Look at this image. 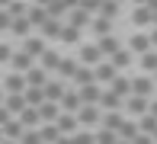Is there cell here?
Wrapping results in <instances>:
<instances>
[{
  "instance_id": "obj_32",
  "label": "cell",
  "mask_w": 157,
  "mask_h": 144,
  "mask_svg": "<svg viewBox=\"0 0 157 144\" xmlns=\"http://www.w3.org/2000/svg\"><path fill=\"white\" fill-rule=\"evenodd\" d=\"M138 70H141V74H147V77H154V74H157V51L141 55V58H138Z\"/></svg>"
},
{
  "instance_id": "obj_23",
  "label": "cell",
  "mask_w": 157,
  "mask_h": 144,
  "mask_svg": "<svg viewBox=\"0 0 157 144\" xmlns=\"http://www.w3.org/2000/svg\"><path fill=\"white\" fill-rule=\"evenodd\" d=\"M61 32H64V23H61V19H48V23L39 29V35H42L45 42H58Z\"/></svg>"
},
{
  "instance_id": "obj_34",
  "label": "cell",
  "mask_w": 157,
  "mask_h": 144,
  "mask_svg": "<svg viewBox=\"0 0 157 144\" xmlns=\"http://www.w3.org/2000/svg\"><path fill=\"white\" fill-rule=\"evenodd\" d=\"M45 6V13H48V19H67V13H71V3H42Z\"/></svg>"
},
{
  "instance_id": "obj_22",
  "label": "cell",
  "mask_w": 157,
  "mask_h": 144,
  "mask_svg": "<svg viewBox=\"0 0 157 144\" xmlns=\"http://www.w3.org/2000/svg\"><path fill=\"white\" fill-rule=\"evenodd\" d=\"M26 19H29L32 29L39 32V29L48 23V13H45V6H42V3H29V13H26Z\"/></svg>"
},
{
  "instance_id": "obj_44",
  "label": "cell",
  "mask_w": 157,
  "mask_h": 144,
  "mask_svg": "<svg viewBox=\"0 0 157 144\" xmlns=\"http://www.w3.org/2000/svg\"><path fill=\"white\" fill-rule=\"evenodd\" d=\"M19 144H45V141H42L39 128H35V131H26V135H23V141H19Z\"/></svg>"
},
{
  "instance_id": "obj_19",
  "label": "cell",
  "mask_w": 157,
  "mask_h": 144,
  "mask_svg": "<svg viewBox=\"0 0 157 144\" xmlns=\"http://www.w3.org/2000/svg\"><path fill=\"white\" fill-rule=\"evenodd\" d=\"M90 32H93V42H99V39H106V35H116V26H112L109 19L96 16L93 23H90Z\"/></svg>"
},
{
  "instance_id": "obj_48",
  "label": "cell",
  "mask_w": 157,
  "mask_h": 144,
  "mask_svg": "<svg viewBox=\"0 0 157 144\" xmlns=\"http://www.w3.org/2000/svg\"><path fill=\"white\" fill-rule=\"evenodd\" d=\"M151 48L157 51V29H151Z\"/></svg>"
},
{
  "instance_id": "obj_4",
  "label": "cell",
  "mask_w": 157,
  "mask_h": 144,
  "mask_svg": "<svg viewBox=\"0 0 157 144\" xmlns=\"http://www.w3.org/2000/svg\"><path fill=\"white\" fill-rule=\"evenodd\" d=\"M77 61H80L83 67H99V64H103L106 58L99 55V48H96V42H83V45L77 48Z\"/></svg>"
},
{
  "instance_id": "obj_24",
  "label": "cell",
  "mask_w": 157,
  "mask_h": 144,
  "mask_svg": "<svg viewBox=\"0 0 157 144\" xmlns=\"http://www.w3.org/2000/svg\"><path fill=\"white\" fill-rule=\"evenodd\" d=\"M93 83H96V70H93V67H83V64H80V67H77V74H74V83H71V86L83 90V86H93Z\"/></svg>"
},
{
  "instance_id": "obj_20",
  "label": "cell",
  "mask_w": 157,
  "mask_h": 144,
  "mask_svg": "<svg viewBox=\"0 0 157 144\" xmlns=\"http://www.w3.org/2000/svg\"><path fill=\"white\" fill-rule=\"evenodd\" d=\"M96 48H99V55L109 61V58L116 55L119 48H122V39H119V35H106V39H99V42H96Z\"/></svg>"
},
{
  "instance_id": "obj_41",
  "label": "cell",
  "mask_w": 157,
  "mask_h": 144,
  "mask_svg": "<svg viewBox=\"0 0 157 144\" xmlns=\"http://www.w3.org/2000/svg\"><path fill=\"white\" fill-rule=\"evenodd\" d=\"M96 144H119V135L109 128H96Z\"/></svg>"
},
{
  "instance_id": "obj_27",
  "label": "cell",
  "mask_w": 157,
  "mask_h": 144,
  "mask_svg": "<svg viewBox=\"0 0 157 144\" xmlns=\"http://www.w3.org/2000/svg\"><path fill=\"white\" fill-rule=\"evenodd\" d=\"M3 109L13 115V119H19V115H23V109H26V96L23 93H13V96H6L3 99Z\"/></svg>"
},
{
  "instance_id": "obj_18",
  "label": "cell",
  "mask_w": 157,
  "mask_h": 144,
  "mask_svg": "<svg viewBox=\"0 0 157 144\" xmlns=\"http://www.w3.org/2000/svg\"><path fill=\"white\" fill-rule=\"evenodd\" d=\"M106 90H109V93H116L119 99H128V96H132V77H125V74H119L116 80H112L109 86H106Z\"/></svg>"
},
{
  "instance_id": "obj_42",
  "label": "cell",
  "mask_w": 157,
  "mask_h": 144,
  "mask_svg": "<svg viewBox=\"0 0 157 144\" xmlns=\"http://www.w3.org/2000/svg\"><path fill=\"white\" fill-rule=\"evenodd\" d=\"M74 144H96V131H87V128H80V131L71 138Z\"/></svg>"
},
{
  "instance_id": "obj_39",
  "label": "cell",
  "mask_w": 157,
  "mask_h": 144,
  "mask_svg": "<svg viewBox=\"0 0 157 144\" xmlns=\"http://www.w3.org/2000/svg\"><path fill=\"white\" fill-rule=\"evenodd\" d=\"M39 135H42V141H45V144H58V141L64 138V135L58 131V125H42Z\"/></svg>"
},
{
  "instance_id": "obj_38",
  "label": "cell",
  "mask_w": 157,
  "mask_h": 144,
  "mask_svg": "<svg viewBox=\"0 0 157 144\" xmlns=\"http://www.w3.org/2000/svg\"><path fill=\"white\" fill-rule=\"evenodd\" d=\"M138 135H141L138 119H125V125H122V131H119V138H122V141H135Z\"/></svg>"
},
{
  "instance_id": "obj_16",
  "label": "cell",
  "mask_w": 157,
  "mask_h": 144,
  "mask_svg": "<svg viewBox=\"0 0 157 144\" xmlns=\"http://www.w3.org/2000/svg\"><path fill=\"white\" fill-rule=\"evenodd\" d=\"M77 67H80V61H77V58H61V64H58V70H55V77H61V80L74 83Z\"/></svg>"
},
{
  "instance_id": "obj_1",
  "label": "cell",
  "mask_w": 157,
  "mask_h": 144,
  "mask_svg": "<svg viewBox=\"0 0 157 144\" xmlns=\"http://www.w3.org/2000/svg\"><path fill=\"white\" fill-rule=\"evenodd\" d=\"M93 19H96V16H90L80 3H71V13H67V19H64V26H71V29H77V32H83V29H90V23H93Z\"/></svg>"
},
{
  "instance_id": "obj_25",
  "label": "cell",
  "mask_w": 157,
  "mask_h": 144,
  "mask_svg": "<svg viewBox=\"0 0 157 144\" xmlns=\"http://www.w3.org/2000/svg\"><path fill=\"white\" fill-rule=\"evenodd\" d=\"M3 93L13 96V93H26V77L23 74H6L3 77Z\"/></svg>"
},
{
  "instance_id": "obj_54",
  "label": "cell",
  "mask_w": 157,
  "mask_h": 144,
  "mask_svg": "<svg viewBox=\"0 0 157 144\" xmlns=\"http://www.w3.org/2000/svg\"><path fill=\"white\" fill-rule=\"evenodd\" d=\"M3 144H16V141H3Z\"/></svg>"
},
{
  "instance_id": "obj_15",
  "label": "cell",
  "mask_w": 157,
  "mask_h": 144,
  "mask_svg": "<svg viewBox=\"0 0 157 144\" xmlns=\"http://www.w3.org/2000/svg\"><path fill=\"white\" fill-rule=\"evenodd\" d=\"M58 125V131L64 135V138H74L77 131H80V122H77V115H67V112H61V119L55 122Z\"/></svg>"
},
{
  "instance_id": "obj_13",
  "label": "cell",
  "mask_w": 157,
  "mask_h": 144,
  "mask_svg": "<svg viewBox=\"0 0 157 144\" xmlns=\"http://www.w3.org/2000/svg\"><path fill=\"white\" fill-rule=\"evenodd\" d=\"M99 109H103V115H109V112H122V109H125V99H119L116 93L103 90V96H99Z\"/></svg>"
},
{
  "instance_id": "obj_50",
  "label": "cell",
  "mask_w": 157,
  "mask_h": 144,
  "mask_svg": "<svg viewBox=\"0 0 157 144\" xmlns=\"http://www.w3.org/2000/svg\"><path fill=\"white\" fill-rule=\"evenodd\" d=\"M3 99H6V93H3V86H0V106H3Z\"/></svg>"
},
{
  "instance_id": "obj_36",
  "label": "cell",
  "mask_w": 157,
  "mask_h": 144,
  "mask_svg": "<svg viewBox=\"0 0 157 144\" xmlns=\"http://www.w3.org/2000/svg\"><path fill=\"white\" fill-rule=\"evenodd\" d=\"M23 96H26V106H29V109H42V106L48 103V99H45V90H26Z\"/></svg>"
},
{
  "instance_id": "obj_3",
  "label": "cell",
  "mask_w": 157,
  "mask_h": 144,
  "mask_svg": "<svg viewBox=\"0 0 157 144\" xmlns=\"http://www.w3.org/2000/svg\"><path fill=\"white\" fill-rule=\"evenodd\" d=\"M77 122H80V128H87V131H96V128H103V109H99V106H83V109L77 112Z\"/></svg>"
},
{
  "instance_id": "obj_21",
  "label": "cell",
  "mask_w": 157,
  "mask_h": 144,
  "mask_svg": "<svg viewBox=\"0 0 157 144\" xmlns=\"http://www.w3.org/2000/svg\"><path fill=\"white\" fill-rule=\"evenodd\" d=\"M10 35H13V39H32V35H35V29H32V23H29V19H13V26H10Z\"/></svg>"
},
{
  "instance_id": "obj_9",
  "label": "cell",
  "mask_w": 157,
  "mask_h": 144,
  "mask_svg": "<svg viewBox=\"0 0 157 144\" xmlns=\"http://www.w3.org/2000/svg\"><path fill=\"white\" fill-rule=\"evenodd\" d=\"M35 64H39V61H32L23 48H16V55H13V61H10V74H23V77H26Z\"/></svg>"
},
{
  "instance_id": "obj_26",
  "label": "cell",
  "mask_w": 157,
  "mask_h": 144,
  "mask_svg": "<svg viewBox=\"0 0 157 144\" xmlns=\"http://www.w3.org/2000/svg\"><path fill=\"white\" fill-rule=\"evenodd\" d=\"M0 131H3V141H23V135H26V128H23V122L19 119H13V122H6L3 128H0Z\"/></svg>"
},
{
  "instance_id": "obj_45",
  "label": "cell",
  "mask_w": 157,
  "mask_h": 144,
  "mask_svg": "<svg viewBox=\"0 0 157 144\" xmlns=\"http://www.w3.org/2000/svg\"><path fill=\"white\" fill-rule=\"evenodd\" d=\"M10 26H13V16L0 6V32H10Z\"/></svg>"
},
{
  "instance_id": "obj_31",
  "label": "cell",
  "mask_w": 157,
  "mask_h": 144,
  "mask_svg": "<svg viewBox=\"0 0 157 144\" xmlns=\"http://www.w3.org/2000/svg\"><path fill=\"white\" fill-rule=\"evenodd\" d=\"M83 99V106H99V96H103V86L93 83V86H83V90H77Z\"/></svg>"
},
{
  "instance_id": "obj_47",
  "label": "cell",
  "mask_w": 157,
  "mask_h": 144,
  "mask_svg": "<svg viewBox=\"0 0 157 144\" xmlns=\"http://www.w3.org/2000/svg\"><path fill=\"white\" fill-rule=\"evenodd\" d=\"M132 144H154V138H147V135H138V138H135Z\"/></svg>"
},
{
  "instance_id": "obj_29",
  "label": "cell",
  "mask_w": 157,
  "mask_h": 144,
  "mask_svg": "<svg viewBox=\"0 0 157 144\" xmlns=\"http://www.w3.org/2000/svg\"><path fill=\"white\" fill-rule=\"evenodd\" d=\"M19 122H23V128H26V131H35V128H42V115H39V109H29V106L23 109Z\"/></svg>"
},
{
  "instance_id": "obj_17",
  "label": "cell",
  "mask_w": 157,
  "mask_h": 144,
  "mask_svg": "<svg viewBox=\"0 0 157 144\" xmlns=\"http://www.w3.org/2000/svg\"><path fill=\"white\" fill-rule=\"evenodd\" d=\"M61 58H64V55L58 51V48H48V51H45V55L39 58V67H42V70H48V74L55 77V70H58V64H61Z\"/></svg>"
},
{
  "instance_id": "obj_43",
  "label": "cell",
  "mask_w": 157,
  "mask_h": 144,
  "mask_svg": "<svg viewBox=\"0 0 157 144\" xmlns=\"http://www.w3.org/2000/svg\"><path fill=\"white\" fill-rule=\"evenodd\" d=\"M13 55H16V48H13L10 42H0V64H6V67H10Z\"/></svg>"
},
{
  "instance_id": "obj_11",
  "label": "cell",
  "mask_w": 157,
  "mask_h": 144,
  "mask_svg": "<svg viewBox=\"0 0 157 144\" xmlns=\"http://www.w3.org/2000/svg\"><path fill=\"white\" fill-rule=\"evenodd\" d=\"M23 51H26V55H29V58H32V61H39V58H42V55H45V51H48V42H45V39H42V35H39V32H35V35H32V39H26V42H23Z\"/></svg>"
},
{
  "instance_id": "obj_30",
  "label": "cell",
  "mask_w": 157,
  "mask_h": 144,
  "mask_svg": "<svg viewBox=\"0 0 157 144\" xmlns=\"http://www.w3.org/2000/svg\"><path fill=\"white\" fill-rule=\"evenodd\" d=\"M39 115H42V125H55V122L61 119V106L58 103H45L39 109Z\"/></svg>"
},
{
  "instance_id": "obj_46",
  "label": "cell",
  "mask_w": 157,
  "mask_h": 144,
  "mask_svg": "<svg viewBox=\"0 0 157 144\" xmlns=\"http://www.w3.org/2000/svg\"><path fill=\"white\" fill-rule=\"evenodd\" d=\"M6 122H13V115H10V112H6V109H3V106H0V128H3V125H6Z\"/></svg>"
},
{
  "instance_id": "obj_14",
  "label": "cell",
  "mask_w": 157,
  "mask_h": 144,
  "mask_svg": "<svg viewBox=\"0 0 157 144\" xmlns=\"http://www.w3.org/2000/svg\"><path fill=\"white\" fill-rule=\"evenodd\" d=\"M109 64H112V67H116V70H119V74H122V70H125V67H132V64H138V58H135V55H132V51H128V48L122 45V48H119V51H116V55H112V58H109Z\"/></svg>"
},
{
  "instance_id": "obj_8",
  "label": "cell",
  "mask_w": 157,
  "mask_h": 144,
  "mask_svg": "<svg viewBox=\"0 0 157 144\" xmlns=\"http://www.w3.org/2000/svg\"><path fill=\"white\" fill-rule=\"evenodd\" d=\"M67 80H61V77H52V80L45 83V99L48 103H58L61 106V99H64V93H67Z\"/></svg>"
},
{
  "instance_id": "obj_7",
  "label": "cell",
  "mask_w": 157,
  "mask_h": 144,
  "mask_svg": "<svg viewBox=\"0 0 157 144\" xmlns=\"http://www.w3.org/2000/svg\"><path fill=\"white\" fill-rule=\"evenodd\" d=\"M125 115H132V119H144L147 112H151V99H141V96H128L125 99Z\"/></svg>"
},
{
  "instance_id": "obj_35",
  "label": "cell",
  "mask_w": 157,
  "mask_h": 144,
  "mask_svg": "<svg viewBox=\"0 0 157 144\" xmlns=\"http://www.w3.org/2000/svg\"><path fill=\"white\" fill-rule=\"evenodd\" d=\"M122 125H125V112H109V115H103V128H109V131H122Z\"/></svg>"
},
{
  "instance_id": "obj_51",
  "label": "cell",
  "mask_w": 157,
  "mask_h": 144,
  "mask_svg": "<svg viewBox=\"0 0 157 144\" xmlns=\"http://www.w3.org/2000/svg\"><path fill=\"white\" fill-rule=\"evenodd\" d=\"M58 144H74V141H71V138H61V141H58Z\"/></svg>"
},
{
  "instance_id": "obj_2",
  "label": "cell",
  "mask_w": 157,
  "mask_h": 144,
  "mask_svg": "<svg viewBox=\"0 0 157 144\" xmlns=\"http://www.w3.org/2000/svg\"><path fill=\"white\" fill-rule=\"evenodd\" d=\"M132 26H135V32H147V29L154 26V13H151V6L147 3H138V6H132Z\"/></svg>"
},
{
  "instance_id": "obj_49",
  "label": "cell",
  "mask_w": 157,
  "mask_h": 144,
  "mask_svg": "<svg viewBox=\"0 0 157 144\" xmlns=\"http://www.w3.org/2000/svg\"><path fill=\"white\" fill-rule=\"evenodd\" d=\"M151 115H154V119H157V96L151 99Z\"/></svg>"
},
{
  "instance_id": "obj_55",
  "label": "cell",
  "mask_w": 157,
  "mask_h": 144,
  "mask_svg": "<svg viewBox=\"0 0 157 144\" xmlns=\"http://www.w3.org/2000/svg\"><path fill=\"white\" fill-rule=\"evenodd\" d=\"M154 86H157V74H154Z\"/></svg>"
},
{
  "instance_id": "obj_10",
  "label": "cell",
  "mask_w": 157,
  "mask_h": 144,
  "mask_svg": "<svg viewBox=\"0 0 157 144\" xmlns=\"http://www.w3.org/2000/svg\"><path fill=\"white\" fill-rule=\"evenodd\" d=\"M80 109H83V99H80V93H77V86H67V93H64V99H61V112L77 115Z\"/></svg>"
},
{
  "instance_id": "obj_53",
  "label": "cell",
  "mask_w": 157,
  "mask_h": 144,
  "mask_svg": "<svg viewBox=\"0 0 157 144\" xmlns=\"http://www.w3.org/2000/svg\"><path fill=\"white\" fill-rule=\"evenodd\" d=\"M0 144H3V131H0Z\"/></svg>"
},
{
  "instance_id": "obj_40",
  "label": "cell",
  "mask_w": 157,
  "mask_h": 144,
  "mask_svg": "<svg viewBox=\"0 0 157 144\" xmlns=\"http://www.w3.org/2000/svg\"><path fill=\"white\" fill-rule=\"evenodd\" d=\"M138 128H141V135H147V138H154V135H157V119H154L151 112H147L144 119H138Z\"/></svg>"
},
{
  "instance_id": "obj_5",
  "label": "cell",
  "mask_w": 157,
  "mask_h": 144,
  "mask_svg": "<svg viewBox=\"0 0 157 144\" xmlns=\"http://www.w3.org/2000/svg\"><path fill=\"white\" fill-rule=\"evenodd\" d=\"M125 48H128L135 58L154 51V48H151V32H132V35H128V45H125Z\"/></svg>"
},
{
  "instance_id": "obj_28",
  "label": "cell",
  "mask_w": 157,
  "mask_h": 144,
  "mask_svg": "<svg viewBox=\"0 0 157 144\" xmlns=\"http://www.w3.org/2000/svg\"><path fill=\"white\" fill-rule=\"evenodd\" d=\"M93 70H96V83H99V86H109V83L119 77V70L112 67L109 61H103V64H99V67H93Z\"/></svg>"
},
{
  "instance_id": "obj_37",
  "label": "cell",
  "mask_w": 157,
  "mask_h": 144,
  "mask_svg": "<svg viewBox=\"0 0 157 144\" xmlns=\"http://www.w3.org/2000/svg\"><path fill=\"white\" fill-rule=\"evenodd\" d=\"M119 13H125V6H122V3H99L96 16H103V19H109V23H112Z\"/></svg>"
},
{
  "instance_id": "obj_6",
  "label": "cell",
  "mask_w": 157,
  "mask_h": 144,
  "mask_svg": "<svg viewBox=\"0 0 157 144\" xmlns=\"http://www.w3.org/2000/svg\"><path fill=\"white\" fill-rule=\"evenodd\" d=\"M132 96L154 99V77H147V74H138V77H132Z\"/></svg>"
},
{
  "instance_id": "obj_56",
  "label": "cell",
  "mask_w": 157,
  "mask_h": 144,
  "mask_svg": "<svg viewBox=\"0 0 157 144\" xmlns=\"http://www.w3.org/2000/svg\"><path fill=\"white\" fill-rule=\"evenodd\" d=\"M154 144H157V135H154Z\"/></svg>"
},
{
  "instance_id": "obj_52",
  "label": "cell",
  "mask_w": 157,
  "mask_h": 144,
  "mask_svg": "<svg viewBox=\"0 0 157 144\" xmlns=\"http://www.w3.org/2000/svg\"><path fill=\"white\" fill-rule=\"evenodd\" d=\"M119 144H132V141H122V138H119Z\"/></svg>"
},
{
  "instance_id": "obj_12",
  "label": "cell",
  "mask_w": 157,
  "mask_h": 144,
  "mask_svg": "<svg viewBox=\"0 0 157 144\" xmlns=\"http://www.w3.org/2000/svg\"><path fill=\"white\" fill-rule=\"evenodd\" d=\"M48 80H52V74H48V70H42L39 64H35L29 74H26V90H45Z\"/></svg>"
},
{
  "instance_id": "obj_33",
  "label": "cell",
  "mask_w": 157,
  "mask_h": 144,
  "mask_svg": "<svg viewBox=\"0 0 157 144\" xmlns=\"http://www.w3.org/2000/svg\"><path fill=\"white\" fill-rule=\"evenodd\" d=\"M61 45H71V48H80L83 45V32H77V29H71V26H64V32H61Z\"/></svg>"
}]
</instances>
